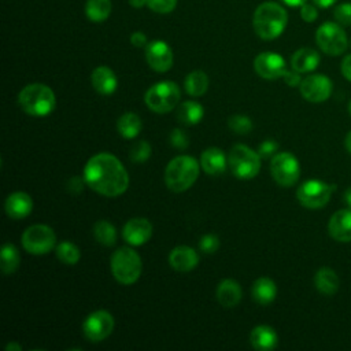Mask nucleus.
Here are the masks:
<instances>
[{
    "mask_svg": "<svg viewBox=\"0 0 351 351\" xmlns=\"http://www.w3.org/2000/svg\"><path fill=\"white\" fill-rule=\"evenodd\" d=\"M84 181L95 192L115 197L129 186V176L117 156L100 152L88 159L84 167Z\"/></svg>",
    "mask_w": 351,
    "mask_h": 351,
    "instance_id": "nucleus-1",
    "label": "nucleus"
},
{
    "mask_svg": "<svg viewBox=\"0 0 351 351\" xmlns=\"http://www.w3.org/2000/svg\"><path fill=\"white\" fill-rule=\"evenodd\" d=\"M254 30L263 40H274L284 32L288 14L282 5L274 1L259 4L254 12Z\"/></svg>",
    "mask_w": 351,
    "mask_h": 351,
    "instance_id": "nucleus-2",
    "label": "nucleus"
},
{
    "mask_svg": "<svg viewBox=\"0 0 351 351\" xmlns=\"http://www.w3.org/2000/svg\"><path fill=\"white\" fill-rule=\"evenodd\" d=\"M21 108L33 117H45L56 106L53 90L44 84H29L18 95Z\"/></svg>",
    "mask_w": 351,
    "mask_h": 351,
    "instance_id": "nucleus-3",
    "label": "nucleus"
},
{
    "mask_svg": "<svg viewBox=\"0 0 351 351\" xmlns=\"http://www.w3.org/2000/svg\"><path fill=\"white\" fill-rule=\"evenodd\" d=\"M199 177L197 160L188 155L173 158L165 170V182L173 192H184L193 185Z\"/></svg>",
    "mask_w": 351,
    "mask_h": 351,
    "instance_id": "nucleus-4",
    "label": "nucleus"
},
{
    "mask_svg": "<svg viewBox=\"0 0 351 351\" xmlns=\"http://www.w3.org/2000/svg\"><path fill=\"white\" fill-rule=\"evenodd\" d=\"M110 265L112 276L118 282L123 285H130L136 282L143 270L140 255L129 247L118 248L112 254Z\"/></svg>",
    "mask_w": 351,
    "mask_h": 351,
    "instance_id": "nucleus-5",
    "label": "nucleus"
},
{
    "mask_svg": "<svg viewBox=\"0 0 351 351\" xmlns=\"http://www.w3.org/2000/svg\"><path fill=\"white\" fill-rule=\"evenodd\" d=\"M228 165L232 174L240 180L254 178L261 170V156L244 144H236L228 155Z\"/></svg>",
    "mask_w": 351,
    "mask_h": 351,
    "instance_id": "nucleus-6",
    "label": "nucleus"
},
{
    "mask_svg": "<svg viewBox=\"0 0 351 351\" xmlns=\"http://www.w3.org/2000/svg\"><path fill=\"white\" fill-rule=\"evenodd\" d=\"M180 96V88L176 82L160 81L145 92L144 100L149 110L158 114H165L177 106Z\"/></svg>",
    "mask_w": 351,
    "mask_h": 351,
    "instance_id": "nucleus-7",
    "label": "nucleus"
},
{
    "mask_svg": "<svg viewBox=\"0 0 351 351\" xmlns=\"http://www.w3.org/2000/svg\"><path fill=\"white\" fill-rule=\"evenodd\" d=\"M315 41L319 49L330 56L341 55L348 44L344 29L335 22L322 23L315 32Z\"/></svg>",
    "mask_w": 351,
    "mask_h": 351,
    "instance_id": "nucleus-8",
    "label": "nucleus"
},
{
    "mask_svg": "<svg viewBox=\"0 0 351 351\" xmlns=\"http://www.w3.org/2000/svg\"><path fill=\"white\" fill-rule=\"evenodd\" d=\"M336 189V185L328 184L321 180H308L304 181L296 191V197L299 203L311 210H317L324 207L329 199L332 192Z\"/></svg>",
    "mask_w": 351,
    "mask_h": 351,
    "instance_id": "nucleus-9",
    "label": "nucleus"
},
{
    "mask_svg": "<svg viewBox=\"0 0 351 351\" xmlns=\"http://www.w3.org/2000/svg\"><path fill=\"white\" fill-rule=\"evenodd\" d=\"M55 243L56 234L48 225H32L22 234L23 248L33 255L48 254L55 247Z\"/></svg>",
    "mask_w": 351,
    "mask_h": 351,
    "instance_id": "nucleus-10",
    "label": "nucleus"
},
{
    "mask_svg": "<svg viewBox=\"0 0 351 351\" xmlns=\"http://www.w3.org/2000/svg\"><path fill=\"white\" fill-rule=\"evenodd\" d=\"M270 173L278 185L292 186L299 180L300 166L291 152H278L271 156Z\"/></svg>",
    "mask_w": 351,
    "mask_h": 351,
    "instance_id": "nucleus-11",
    "label": "nucleus"
},
{
    "mask_svg": "<svg viewBox=\"0 0 351 351\" xmlns=\"http://www.w3.org/2000/svg\"><path fill=\"white\" fill-rule=\"evenodd\" d=\"M114 329V318L106 310H97L90 313L82 325L84 335L88 340L97 343L111 335Z\"/></svg>",
    "mask_w": 351,
    "mask_h": 351,
    "instance_id": "nucleus-12",
    "label": "nucleus"
},
{
    "mask_svg": "<svg viewBox=\"0 0 351 351\" xmlns=\"http://www.w3.org/2000/svg\"><path fill=\"white\" fill-rule=\"evenodd\" d=\"M302 96L311 103L325 101L332 93V81L324 74H311L302 80L300 85Z\"/></svg>",
    "mask_w": 351,
    "mask_h": 351,
    "instance_id": "nucleus-13",
    "label": "nucleus"
},
{
    "mask_svg": "<svg viewBox=\"0 0 351 351\" xmlns=\"http://www.w3.org/2000/svg\"><path fill=\"white\" fill-rule=\"evenodd\" d=\"M145 59L152 70L165 73L173 66V51L167 43L162 40H154L145 47Z\"/></svg>",
    "mask_w": 351,
    "mask_h": 351,
    "instance_id": "nucleus-14",
    "label": "nucleus"
},
{
    "mask_svg": "<svg viewBox=\"0 0 351 351\" xmlns=\"http://www.w3.org/2000/svg\"><path fill=\"white\" fill-rule=\"evenodd\" d=\"M255 71L265 80H276L287 71L285 60L280 53L262 52L254 60Z\"/></svg>",
    "mask_w": 351,
    "mask_h": 351,
    "instance_id": "nucleus-15",
    "label": "nucleus"
},
{
    "mask_svg": "<svg viewBox=\"0 0 351 351\" xmlns=\"http://www.w3.org/2000/svg\"><path fill=\"white\" fill-rule=\"evenodd\" d=\"M122 236L130 245H143L152 236V225L147 218H132L125 223Z\"/></svg>",
    "mask_w": 351,
    "mask_h": 351,
    "instance_id": "nucleus-16",
    "label": "nucleus"
},
{
    "mask_svg": "<svg viewBox=\"0 0 351 351\" xmlns=\"http://www.w3.org/2000/svg\"><path fill=\"white\" fill-rule=\"evenodd\" d=\"M328 230L332 239L340 243L351 241V208L336 211L328 223Z\"/></svg>",
    "mask_w": 351,
    "mask_h": 351,
    "instance_id": "nucleus-17",
    "label": "nucleus"
},
{
    "mask_svg": "<svg viewBox=\"0 0 351 351\" xmlns=\"http://www.w3.org/2000/svg\"><path fill=\"white\" fill-rule=\"evenodd\" d=\"M4 208L10 218L22 219L30 214L33 208V200L26 192H14L7 196Z\"/></svg>",
    "mask_w": 351,
    "mask_h": 351,
    "instance_id": "nucleus-18",
    "label": "nucleus"
},
{
    "mask_svg": "<svg viewBox=\"0 0 351 351\" xmlns=\"http://www.w3.org/2000/svg\"><path fill=\"white\" fill-rule=\"evenodd\" d=\"M197 262L199 256L196 251L188 245H178L169 255V263L177 271H189L196 267Z\"/></svg>",
    "mask_w": 351,
    "mask_h": 351,
    "instance_id": "nucleus-19",
    "label": "nucleus"
},
{
    "mask_svg": "<svg viewBox=\"0 0 351 351\" xmlns=\"http://www.w3.org/2000/svg\"><path fill=\"white\" fill-rule=\"evenodd\" d=\"M200 165L207 174L219 176L226 170L228 159L222 149L217 147H211L203 151L200 156Z\"/></svg>",
    "mask_w": 351,
    "mask_h": 351,
    "instance_id": "nucleus-20",
    "label": "nucleus"
},
{
    "mask_svg": "<svg viewBox=\"0 0 351 351\" xmlns=\"http://www.w3.org/2000/svg\"><path fill=\"white\" fill-rule=\"evenodd\" d=\"M92 85L96 92L101 95H111L118 86V80L114 71L107 66H99L92 71Z\"/></svg>",
    "mask_w": 351,
    "mask_h": 351,
    "instance_id": "nucleus-21",
    "label": "nucleus"
},
{
    "mask_svg": "<svg viewBox=\"0 0 351 351\" xmlns=\"http://www.w3.org/2000/svg\"><path fill=\"white\" fill-rule=\"evenodd\" d=\"M215 295L221 306L230 308L234 307L241 300V287L239 285L237 281L226 278L218 284Z\"/></svg>",
    "mask_w": 351,
    "mask_h": 351,
    "instance_id": "nucleus-22",
    "label": "nucleus"
},
{
    "mask_svg": "<svg viewBox=\"0 0 351 351\" xmlns=\"http://www.w3.org/2000/svg\"><path fill=\"white\" fill-rule=\"evenodd\" d=\"M277 340L276 330L269 325H258L250 335V341L258 351H269L276 348Z\"/></svg>",
    "mask_w": 351,
    "mask_h": 351,
    "instance_id": "nucleus-23",
    "label": "nucleus"
},
{
    "mask_svg": "<svg viewBox=\"0 0 351 351\" xmlns=\"http://www.w3.org/2000/svg\"><path fill=\"white\" fill-rule=\"evenodd\" d=\"M319 64V55L313 48H300L291 58V66L298 73H310Z\"/></svg>",
    "mask_w": 351,
    "mask_h": 351,
    "instance_id": "nucleus-24",
    "label": "nucleus"
},
{
    "mask_svg": "<svg viewBox=\"0 0 351 351\" xmlns=\"http://www.w3.org/2000/svg\"><path fill=\"white\" fill-rule=\"evenodd\" d=\"M314 285L322 295L332 296L337 292L340 281L337 274L329 267H321L314 276Z\"/></svg>",
    "mask_w": 351,
    "mask_h": 351,
    "instance_id": "nucleus-25",
    "label": "nucleus"
},
{
    "mask_svg": "<svg viewBox=\"0 0 351 351\" xmlns=\"http://www.w3.org/2000/svg\"><path fill=\"white\" fill-rule=\"evenodd\" d=\"M251 293L256 303L269 304L276 299V295H277L276 282L267 277H259L252 284Z\"/></svg>",
    "mask_w": 351,
    "mask_h": 351,
    "instance_id": "nucleus-26",
    "label": "nucleus"
},
{
    "mask_svg": "<svg viewBox=\"0 0 351 351\" xmlns=\"http://www.w3.org/2000/svg\"><path fill=\"white\" fill-rule=\"evenodd\" d=\"M177 119L184 125H196L202 121L204 115V110L200 103L188 100L181 103V106L177 108Z\"/></svg>",
    "mask_w": 351,
    "mask_h": 351,
    "instance_id": "nucleus-27",
    "label": "nucleus"
},
{
    "mask_svg": "<svg viewBox=\"0 0 351 351\" xmlns=\"http://www.w3.org/2000/svg\"><path fill=\"white\" fill-rule=\"evenodd\" d=\"M141 126H143L141 119L134 112H126L121 115L117 122V129L119 134L123 136L125 138H134L140 133Z\"/></svg>",
    "mask_w": 351,
    "mask_h": 351,
    "instance_id": "nucleus-28",
    "label": "nucleus"
},
{
    "mask_svg": "<svg viewBox=\"0 0 351 351\" xmlns=\"http://www.w3.org/2000/svg\"><path fill=\"white\" fill-rule=\"evenodd\" d=\"M184 85L188 95L202 96L208 89V77L204 71L195 70L186 75Z\"/></svg>",
    "mask_w": 351,
    "mask_h": 351,
    "instance_id": "nucleus-29",
    "label": "nucleus"
},
{
    "mask_svg": "<svg viewBox=\"0 0 351 351\" xmlns=\"http://www.w3.org/2000/svg\"><path fill=\"white\" fill-rule=\"evenodd\" d=\"M111 0H86L85 15L92 22H103L110 16Z\"/></svg>",
    "mask_w": 351,
    "mask_h": 351,
    "instance_id": "nucleus-30",
    "label": "nucleus"
},
{
    "mask_svg": "<svg viewBox=\"0 0 351 351\" xmlns=\"http://www.w3.org/2000/svg\"><path fill=\"white\" fill-rule=\"evenodd\" d=\"M1 261H0V267H1V271L8 276V274H12L18 266H19V262H21V256H19V252L16 250V247L11 243H5L3 247H1Z\"/></svg>",
    "mask_w": 351,
    "mask_h": 351,
    "instance_id": "nucleus-31",
    "label": "nucleus"
},
{
    "mask_svg": "<svg viewBox=\"0 0 351 351\" xmlns=\"http://www.w3.org/2000/svg\"><path fill=\"white\" fill-rule=\"evenodd\" d=\"M93 234L96 241L106 247H111L117 241V229L111 222L106 219H100L95 223Z\"/></svg>",
    "mask_w": 351,
    "mask_h": 351,
    "instance_id": "nucleus-32",
    "label": "nucleus"
},
{
    "mask_svg": "<svg viewBox=\"0 0 351 351\" xmlns=\"http://www.w3.org/2000/svg\"><path fill=\"white\" fill-rule=\"evenodd\" d=\"M56 256L64 265H75L80 261V250L71 241H62L56 245Z\"/></svg>",
    "mask_w": 351,
    "mask_h": 351,
    "instance_id": "nucleus-33",
    "label": "nucleus"
},
{
    "mask_svg": "<svg viewBox=\"0 0 351 351\" xmlns=\"http://www.w3.org/2000/svg\"><path fill=\"white\" fill-rule=\"evenodd\" d=\"M151 155V145L145 140H140L134 143L130 148V159L136 163L145 162Z\"/></svg>",
    "mask_w": 351,
    "mask_h": 351,
    "instance_id": "nucleus-34",
    "label": "nucleus"
},
{
    "mask_svg": "<svg viewBox=\"0 0 351 351\" xmlns=\"http://www.w3.org/2000/svg\"><path fill=\"white\" fill-rule=\"evenodd\" d=\"M229 128L239 134H247L252 129V122L245 115H233L228 119Z\"/></svg>",
    "mask_w": 351,
    "mask_h": 351,
    "instance_id": "nucleus-35",
    "label": "nucleus"
},
{
    "mask_svg": "<svg viewBox=\"0 0 351 351\" xmlns=\"http://www.w3.org/2000/svg\"><path fill=\"white\" fill-rule=\"evenodd\" d=\"M177 5V0H147V7L158 14L171 12Z\"/></svg>",
    "mask_w": 351,
    "mask_h": 351,
    "instance_id": "nucleus-36",
    "label": "nucleus"
},
{
    "mask_svg": "<svg viewBox=\"0 0 351 351\" xmlns=\"http://www.w3.org/2000/svg\"><path fill=\"white\" fill-rule=\"evenodd\" d=\"M335 19L340 25L351 26V3H341L333 11Z\"/></svg>",
    "mask_w": 351,
    "mask_h": 351,
    "instance_id": "nucleus-37",
    "label": "nucleus"
},
{
    "mask_svg": "<svg viewBox=\"0 0 351 351\" xmlns=\"http://www.w3.org/2000/svg\"><path fill=\"white\" fill-rule=\"evenodd\" d=\"M200 250L206 254H213L217 251V248L219 247V240L215 234H204L202 239H200Z\"/></svg>",
    "mask_w": 351,
    "mask_h": 351,
    "instance_id": "nucleus-38",
    "label": "nucleus"
},
{
    "mask_svg": "<svg viewBox=\"0 0 351 351\" xmlns=\"http://www.w3.org/2000/svg\"><path fill=\"white\" fill-rule=\"evenodd\" d=\"M170 143L174 148L184 149L188 147V137L185 136V133L181 129H174L170 133Z\"/></svg>",
    "mask_w": 351,
    "mask_h": 351,
    "instance_id": "nucleus-39",
    "label": "nucleus"
},
{
    "mask_svg": "<svg viewBox=\"0 0 351 351\" xmlns=\"http://www.w3.org/2000/svg\"><path fill=\"white\" fill-rule=\"evenodd\" d=\"M277 148H278V145L274 140H266L259 145L258 154L261 158H270V156L276 155Z\"/></svg>",
    "mask_w": 351,
    "mask_h": 351,
    "instance_id": "nucleus-40",
    "label": "nucleus"
},
{
    "mask_svg": "<svg viewBox=\"0 0 351 351\" xmlns=\"http://www.w3.org/2000/svg\"><path fill=\"white\" fill-rule=\"evenodd\" d=\"M300 16L306 22H314L317 19V16H318L317 5L315 4L304 3L303 5H300Z\"/></svg>",
    "mask_w": 351,
    "mask_h": 351,
    "instance_id": "nucleus-41",
    "label": "nucleus"
},
{
    "mask_svg": "<svg viewBox=\"0 0 351 351\" xmlns=\"http://www.w3.org/2000/svg\"><path fill=\"white\" fill-rule=\"evenodd\" d=\"M300 73H298L296 70H287L285 73H284V75H282V78H284V81H285V84L287 85H289V86H298V85H300V82H302V78H300V75H299Z\"/></svg>",
    "mask_w": 351,
    "mask_h": 351,
    "instance_id": "nucleus-42",
    "label": "nucleus"
},
{
    "mask_svg": "<svg viewBox=\"0 0 351 351\" xmlns=\"http://www.w3.org/2000/svg\"><path fill=\"white\" fill-rule=\"evenodd\" d=\"M130 43L137 47V48H143V47H147L148 43H147V36L141 32H134L132 36H130Z\"/></svg>",
    "mask_w": 351,
    "mask_h": 351,
    "instance_id": "nucleus-43",
    "label": "nucleus"
},
{
    "mask_svg": "<svg viewBox=\"0 0 351 351\" xmlns=\"http://www.w3.org/2000/svg\"><path fill=\"white\" fill-rule=\"evenodd\" d=\"M341 74L351 82V55H347L341 62Z\"/></svg>",
    "mask_w": 351,
    "mask_h": 351,
    "instance_id": "nucleus-44",
    "label": "nucleus"
},
{
    "mask_svg": "<svg viewBox=\"0 0 351 351\" xmlns=\"http://www.w3.org/2000/svg\"><path fill=\"white\" fill-rule=\"evenodd\" d=\"M337 0H313V3L317 5V7H321V8H329L330 5H333Z\"/></svg>",
    "mask_w": 351,
    "mask_h": 351,
    "instance_id": "nucleus-45",
    "label": "nucleus"
},
{
    "mask_svg": "<svg viewBox=\"0 0 351 351\" xmlns=\"http://www.w3.org/2000/svg\"><path fill=\"white\" fill-rule=\"evenodd\" d=\"M281 1L289 7H300L306 3V0H281Z\"/></svg>",
    "mask_w": 351,
    "mask_h": 351,
    "instance_id": "nucleus-46",
    "label": "nucleus"
},
{
    "mask_svg": "<svg viewBox=\"0 0 351 351\" xmlns=\"http://www.w3.org/2000/svg\"><path fill=\"white\" fill-rule=\"evenodd\" d=\"M5 350H7V351H21L22 347H21L18 343L11 341V343H8V344L5 346Z\"/></svg>",
    "mask_w": 351,
    "mask_h": 351,
    "instance_id": "nucleus-47",
    "label": "nucleus"
},
{
    "mask_svg": "<svg viewBox=\"0 0 351 351\" xmlns=\"http://www.w3.org/2000/svg\"><path fill=\"white\" fill-rule=\"evenodd\" d=\"M129 4L134 8H140L143 5H147V0H129Z\"/></svg>",
    "mask_w": 351,
    "mask_h": 351,
    "instance_id": "nucleus-48",
    "label": "nucleus"
},
{
    "mask_svg": "<svg viewBox=\"0 0 351 351\" xmlns=\"http://www.w3.org/2000/svg\"><path fill=\"white\" fill-rule=\"evenodd\" d=\"M344 203L351 208V186L344 192Z\"/></svg>",
    "mask_w": 351,
    "mask_h": 351,
    "instance_id": "nucleus-49",
    "label": "nucleus"
},
{
    "mask_svg": "<svg viewBox=\"0 0 351 351\" xmlns=\"http://www.w3.org/2000/svg\"><path fill=\"white\" fill-rule=\"evenodd\" d=\"M344 145L347 148V151L351 154V130L347 133L346 136V140H344Z\"/></svg>",
    "mask_w": 351,
    "mask_h": 351,
    "instance_id": "nucleus-50",
    "label": "nucleus"
},
{
    "mask_svg": "<svg viewBox=\"0 0 351 351\" xmlns=\"http://www.w3.org/2000/svg\"><path fill=\"white\" fill-rule=\"evenodd\" d=\"M348 111H350V114H351V100H350V103H348Z\"/></svg>",
    "mask_w": 351,
    "mask_h": 351,
    "instance_id": "nucleus-51",
    "label": "nucleus"
}]
</instances>
